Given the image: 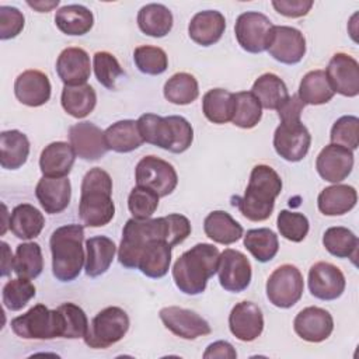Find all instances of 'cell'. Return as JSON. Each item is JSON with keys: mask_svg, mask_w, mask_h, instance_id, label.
Wrapping results in <instances>:
<instances>
[{"mask_svg": "<svg viewBox=\"0 0 359 359\" xmlns=\"http://www.w3.org/2000/svg\"><path fill=\"white\" fill-rule=\"evenodd\" d=\"M27 4L29 7H32L34 10L39 11V13H48L52 8L59 6V0H55V1H27Z\"/></svg>", "mask_w": 359, "mask_h": 359, "instance_id": "58", "label": "cell"}, {"mask_svg": "<svg viewBox=\"0 0 359 359\" xmlns=\"http://www.w3.org/2000/svg\"><path fill=\"white\" fill-rule=\"evenodd\" d=\"M56 73L65 86L87 84L91 74L88 53L76 46L63 49L56 60Z\"/></svg>", "mask_w": 359, "mask_h": 359, "instance_id": "23", "label": "cell"}, {"mask_svg": "<svg viewBox=\"0 0 359 359\" xmlns=\"http://www.w3.org/2000/svg\"><path fill=\"white\" fill-rule=\"evenodd\" d=\"M1 276H8L11 271H14V257L11 254V250L8 248V244L1 241Z\"/></svg>", "mask_w": 359, "mask_h": 359, "instance_id": "57", "label": "cell"}, {"mask_svg": "<svg viewBox=\"0 0 359 359\" xmlns=\"http://www.w3.org/2000/svg\"><path fill=\"white\" fill-rule=\"evenodd\" d=\"M114 215L111 175L105 170L94 167L83 177L79 216L86 226L101 227L108 224Z\"/></svg>", "mask_w": 359, "mask_h": 359, "instance_id": "3", "label": "cell"}, {"mask_svg": "<svg viewBox=\"0 0 359 359\" xmlns=\"http://www.w3.org/2000/svg\"><path fill=\"white\" fill-rule=\"evenodd\" d=\"M272 7L289 18L304 17L313 7L311 0H273Z\"/></svg>", "mask_w": 359, "mask_h": 359, "instance_id": "54", "label": "cell"}, {"mask_svg": "<svg viewBox=\"0 0 359 359\" xmlns=\"http://www.w3.org/2000/svg\"><path fill=\"white\" fill-rule=\"evenodd\" d=\"M167 101L175 105H188L199 95V86L196 79L185 72L172 74L163 88Z\"/></svg>", "mask_w": 359, "mask_h": 359, "instance_id": "42", "label": "cell"}, {"mask_svg": "<svg viewBox=\"0 0 359 359\" xmlns=\"http://www.w3.org/2000/svg\"><path fill=\"white\" fill-rule=\"evenodd\" d=\"M116 245L107 236L90 237L86 241V273L90 278L104 275L115 257Z\"/></svg>", "mask_w": 359, "mask_h": 359, "instance_id": "29", "label": "cell"}, {"mask_svg": "<svg viewBox=\"0 0 359 359\" xmlns=\"http://www.w3.org/2000/svg\"><path fill=\"white\" fill-rule=\"evenodd\" d=\"M311 144V135L302 121L280 122L273 133L275 151L286 161L297 163L306 157Z\"/></svg>", "mask_w": 359, "mask_h": 359, "instance_id": "12", "label": "cell"}, {"mask_svg": "<svg viewBox=\"0 0 359 359\" xmlns=\"http://www.w3.org/2000/svg\"><path fill=\"white\" fill-rule=\"evenodd\" d=\"M43 269L42 250L38 243L29 241L17 245L14 257V272L18 278L35 279Z\"/></svg>", "mask_w": 359, "mask_h": 359, "instance_id": "43", "label": "cell"}, {"mask_svg": "<svg viewBox=\"0 0 359 359\" xmlns=\"http://www.w3.org/2000/svg\"><path fill=\"white\" fill-rule=\"evenodd\" d=\"M172 22V14L164 4L150 3L143 6L137 13V25L140 31L153 38L165 36L171 31Z\"/></svg>", "mask_w": 359, "mask_h": 359, "instance_id": "36", "label": "cell"}, {"mask_svg": "<svg viewBox=\"0 0 359 359\" xmlns=\"http://www.w3.org/2000/svg\"><path fill=\"white\" fill-rule=\"evenodd\" d=\"M224 29L226 18L220 11L203 10L191 18L188 35L195 43L201 46H210L220 41Z\"/></svg>", "mask_w": 359, "mask_h": 359, "instance_id": "25", "label": "cell"}, {"mask_svg": "<svg viewBox=\"0 0 359 359\" xmlns=\"http://www.w3.org/2000/svg\"><path fill=\"white\" fill-rule=\"evenodd\" d=\"M325 76L334 93L349 98L359 94V65L351 55L344 52L332 55L325 69Z\"/></svg>", "mask_w": 359, "mask_h": 359, "instance_id": "16", "label": "cell"}, {"mask_svg": "<svg viewBox=\"0 0 359 359\" xmlns=\"http://www.w3.org/2000/svg\"><path fill=\"white\" fill-rule=\"evenodd\" d=\"M50 81L41 70H25L14 81L17 100L27 107H41L50 98Z\"/></svg>", "mask_w": 359, "mask_h": 359, "instance_id": "22", "label": "cell"}, {"mask_svg": "<svg viewBox=\"0 0 359 359\" xmlns=\"http://www.w3.org/2000/svg\"><path fill=\"white\" fill-rule=\"evenodd\" d=\"M220 252L209 243H198L185 251L172 266V279L180 292L195 296L205 292L208 280L217 272Z\"/></svg>", "mask_w": 359, "mask_h": 359, "instance_id": "2", "label": "cell"}, {"mask_svg": "<svg viewBox=\"0 0 359 359\" xmlns=\"http://www.w3.org/2000/svg\"><path fill=\"white\" fill-rule=\"evenodd\" d=\"M35 195L46 213L57 215L69 206L72 196V185L67 177H42L36 184Z\"/></svg>", "mask_w": 359, "mask_h": 359, "instance_id": "24", "label": "cell"}, {"mask_svg": "<svg viewBox=\"0 0 359 359\" xmlns=\"http://www.w3.org/2000/svg\"><path fill=\"white\" fill-rule=\"evenodd\" d=\"M266 297L279 309L293 307L303 294L304 282L300 269L292 264L278 266L266 280Z\"/></svg>", "mask_w": 359, "mask_h": 359, "instance_id": "9", "label": "cell"}, {"mask_svg": "<svg viewBox=\"0 0 359 359\" xmlns=\"http://www.w3.org/2000/svg\"><path fill=\"white\" fill-rule=\"evenodd\" d=\"M316 168L323 180L338 184L351 174L353 168V153L344 146L330 143L318 153Z\"/></svg>", "mask_w": 359, "mask_h": 359, "instance_id": "20", "label": "cell"}, {"mask_svg": "<svg viewBox=\"0 0 359 359\" xmlns=\"http://www.w3.org/2000/svg\"><path fill=\"white\" fill-rule=\"evenodd\" d=\"M84 227L70 223L57 227L49 240L52 252V272L60 282L74 280L86 264Z\"/></svg>", "mask_w": 359, "mask_h": 359, "instance_id": "4", "label": "cell"}, {"mask_svg": "<svg viewBox=\"0 0 359 359\" xmlns=\"http://www.w3.org/2000/svg\"><path fill=\"white\" fill-rule=\"evenodd\" d=\"M280 191L282 180L279 174L266 164H258L251 170L244 195L233 198V203L245 219L264 222L272 215L275 199Z\"/></svg>", "mask_w": 359, "mask_h": 359, "instance_id": "1", "label": "cell"}, {"mask_svg": "<svg viewBox=\"0 0 359 359\" xmlns=\"http://www.w3.org/2000/svg\"><path fill=\"white\" fill-rule=\"evenodd\" d=\"M158 317L167 330L182 339H196L212 332L209 323L202 316L188 309L178 306L163 307Z\"/></svg>", "mask_w": 359, "mask_h": 359, "instance_id": "14", "label": "cell"}, {"mask_svg": "<svg viewBox=\"0 0 359 359\" xmlns=\"http://www.w3.org/2000/svg\"><path fill=\"white\" fill-rule=\"evenodd\" d=\"M304 104L300 101L297 94L289 95L286 102L278 109V116L280 122H289V121H302V112H303Z\"/></svg>", "mask_w": 359, "mask_h": 359, "instance_id": "55", "label": "cell"}, {"mask_svg": "<svg viewBox=\"0 0 359 359\" xmlns=\"http://www.w3.org/2000/svg\"><path fill=\"white\" fill-rule=\"evenodd\" d=\"M273 24L258 11H247L237 17L234 34L238 45L250 53H261L268 49L272 38Z\"/></svg>", "mask_w": 359, "mask_h": 359, "instance_id": "10", "label": "cell"}, {"mask_svg": "<svg viewBox=\"0 0 359 359\" xmlns=\"http://www.w3.org/2000/svg\"><path fill=\"white\" fill-rule=\"evenodd\" d=\"M244 247L258 262H268L278 254L279 241L278 236L271 229L259 227L245 233Z\"/></svg>", "mask_w": 359, "mask_h": 359, "instance_id": "41", "label": "cell"}, {"mask_svg": "<svg viewBox=\"0 0 359 359\" xmlns=\"http://www.w3.org/2000/svg\"><path fill=\"white\" fill-rule=\"evenodd\" d=\"M135 180L136 185L154 191L160 198L170 195L178 184L175 168L156 156H146L137 163Z\"/></svg>", "mask_w": 359, "mask_h": 359, "instance_id": "11", "label": "cell"}, {"mask_svg": "<svg viewBox=\"0 0 359 359\" xmlns=\"http://www.w3.org/2000/svg\"><path fill=\"white\" fill-rule=\"evenodd\" d=\"M205 234L215 243L230 245L243 237V226L224 210H213L203 220Z\"/></svg>", "mask_w": 359, "mask_h": 359, "instance_id": "32", "label": "cell"}, {"mask_svg": "<svg viewBox=\"0 0 359 359\" xmlns=\"http://www.w3.org/2000/svg\"><path fill=\"white\" fill-rule=\"evenodd\" d=\"M11 330L24 339L62 338V323L57 309L49 310L45 304H35L24 314L11 320Z\"/></svg>", "mask_w": 359, "mask_h": 359, "instance_id": "8", "label": "cell"}, {"mask_svg": "<svg viewBox=\"0 0 359 359\" xmlns=\"http://www.w3.org/2000/svg\"><path fill=\"white\" fill-rule=\"evenodd\" d=\"M234 108L233 93L224 88H212L202 98V112L212 123H227L231 121Z\"/></svg>", "mask_w": 359, "mask_h": 359, "instance_id": "39", "label": "cell"}, {"mask_svg": "<svg viewBox=\"0 0 359 359\" xmlns=\"http://www.w3.org/2000/svg\"><path fill=\"white\" fill-rule=\"evenodd\" d=\"M251 93L255 95L262 108L279 109L289 98V91L285 81L273 74L264 73L252 84Z\"/></svg>", "mask_w": 359, "mask_h": 359, "instance_id": "34", "label": "cell"}, {"mask_svg": "<svg viewBox=\"0 0 359 359\" xmlns=\"http://www.w3.org/2000/svg\"><path fill=\"white\" fill-rule=\"evenodd\" d=\"M165 217L168 222V244L175 247L187 240L191 234V223L188 217L180 213H171Z\"/></svg>", "mask_w": 359, "mask_h": 359, "instance_id": "53", "label": "cell"}, {"mask_svg": "<svg viewBox=\"0 0 359 359\" xmlns=\"http://www.w3.org/2000/svg\"><path fill=\"white\" fill-rule=\"evenodd\" d=\"M69 143L76 156L86 161L100 160L108 151L104 132L88 121L74 123L69 128Z\"/></svg>", "mask_w": 359, "mask_h": 359, "instance_id": "15", "label": "cell"}, {"mask_svg": "<svg viewBox=\"0 0 359 359\" xmlns=\"http://www.w3.org/2000/svg\"><path fill=\"white\" fill-rule=\"evenodd\" d=\"M56 309L60 314L62 338H84L88 330V320L84 310L74 303H63Z\"/></svg>", "mask_w": 359, "mask_h": 359, "instance_id": "45", "label": "cell"}, {"mask_svg": "<svg viewBox=\"0 0 359 359\" xmlns=\"http://www.w3.org/2000/svg\"><path fill=\"white\" fill-rule=\"evenodd\" d=\"M331 143L344 146L349 150H356L359 146V119L353 115H344L338 118L330 133Z\"/></svg>", "mask_w": 359, "mask_h": 359, "instance_id": "50", "label": "cell"}, {"mask_svg": "<svg viewBox=\"0 0 359 359\" xmlns=\"http://www.w3.org/2000/svg\"><path fill=\"white\" fill-rule=\"evenodd\" d=\"M345 276L342 271L330 262H316L309 271L310 293L320 300H335L345 290Z\"/></svg>", "mask_w": 359, "mask_h": 359, "instance_id": "18", "label": "cell"}, {"mask_svg": "<svg viewBox=\"0 0 359 359\" xmlns=\"http://www.w3.org/2000/svg\"><path fill=\"white\" fill-rule=\"evenodd\" d=\"M29 156V140L25 133L11 129L0 133V165L4 170L22 167Z\"/></svg>", "mask_w": 359, "mask_h": 359, "instance_id": "30", "label": "cell"}, {"mask_svg": "<svg viewBox=\"0 0 359 359\" xmlns=\"http://www.w3.org/2000/svg\"><path fill=\"white\" fill-rule=\"evenodd\" d=\"M276 226L280 236L293 243L303 241L310 229L309 219L303 213L290 212L286 209L279 212L276 219Z\"/></svg>", "mask_w": 359, "mask_h": 359, "instance_id": "48", "label": "cell"}, {"mask_svg": "<svg viewBox=\"0 0 359 359\" xmlns=\"http://www.w3.org/2000/svg\"><path fill=\"white\" fill-rule=\"evenodd\" d=\"M203 358L209 359V358H226V359H236L237 358V352L233 348V345L227 341H216L210 345H208L206 351L203 352Z\"/></svg>", "mask_w": 359, "mask_h": 359, "instance_id": "56", "label": "cell"}, {"mask_svg": "<svg viewBox=\"0 0 359 359\" xmlns=\"http://www.w3.org/2000/svg\"><path fill=\"white\" fill-rule=\"evenodd\" d=\"M3 208H4V213H3V217H4V220H6V217H7V208H6V205H3ZM6 230H7V224L4 223V224H3V227H1V231H0V234L3 236V234L6 233Z\"/></svg>", "mask_w": 359, "mask_h": 359, "instance_id": "59", "label": "cell"}, {"mask_svg": "<svg viewBox=\"0 0 359 359\" xmlns=\"http://www.w3.org/2000/svg\"><path fill=\"white\" fill-rule=\"evenodd\" d=\"M229 328L231 334L243 342L255 341L264 330L261 309L247 300L237 303L229 314Z\"/></svg>", "mask_w": 359, "mask_h": 359, "instance_id": "21", "label": "cell"}, {"mask_svg": "<svg viewBox=\"0 0 359 359\" xmlns=\"http://www.w3.org/2000/svg\"><path fill=\"white\" fill-rule=\"evenodd\" d=\"M130 325L126 311L118 306L102 309L88 324L84 342L93 349H105L119 342Z\"/></svg>", "mask_w": 359, "mask_h": 359, "instance_id": "7", "label": "cell"}, {"mask_svg": "<svg viewBox=\"0 0 359 359\" xmlns=\"http://www.w3.org/2000/svg\"><path fill=\"white\" fill-rule=\"evenodd\" d=\"M151 240L168 243L167 217L129 219L122 230V240L118 248V261L129 269H137V259L144 245Z\"/></svg>", "mask_w": 359, "mask_h": 359, "instance_id": "6", "label": "cell"}, {"mask_svg": "<svg viewBox=\"0 0 359 359\" xmlns=\"http://www.w3.org/2000/svg\"><path fill=\"white\" fill-rule=\"evenodd\" d=\"M334 90L324 70H311L300 81L297 97L304 105H323L332 100Z\"/></svg>", "mask_w": 359, "mask_h": 359, "instance_id": "37", "label": "cell"}, {"mask_svg": "<svg viewBox=\"0 0 359 359\" xmlns=\"http://www.w3.org/2000/svg\"><path fill=\"white\" fill-rule=\"evenodd\" d=\"M171 245L164 240H151L142 250L137 269L147 278L158 279L167 275L171 264Z\"/></svg>", "mask_w": 359, "mask_h": 359, "instance_id": "27", "label": "cell"}, {"mask_svg": "<svg viewBox=\"0 0 359 359\" xmlns=\"http://www.w3.org/2000/svg\"><path fill=\"white\" fill-rule=\"evenodd\" d=\"M137 126L146 143L171 153H184L191 147L194 140L191 123L180 115L160 116L156 114H143L137 119Z\"/></svg>", "mask_w": 359, "mask_h": 359, "instance_id": "5", "label": "cell"}, {"mask_svg": "<svg viewBox=\"0 0 359 359\" xmlns=\"http://www.w3.org/2000/svg\"><path fill=\"white\" fill-rule=\"evenodd\" d=\"M60 102L69 115L80 119L93 112L97 104V94L90 84L65 86L62 90Z\"/></svg>", "mask_w": 359, "mask_h": 359, "instance_id": "38", "label": "cell"}, {"mask_svg": "<svg viewBox=\"0 0 359 359\" xmlns=\"http://www.w3.org/2000/svg\"><path fill=\"white\" fill-rule=\"evenodd\" d=\"M35 293H36V289L29 279H24V278L10 279L3 286V293H1L3 304L10 311H18L22 307H25L32 297H35Z\"/></svg>", "mask_w": 359, "mask_h": 359, "instance_id": "47", "label": "cell"}, {"mask_svg": "<svg viewBox=\"0 0 359 359\" xmlns=\"http://www.w3.org/2000/svg\"><path fill=\"white\" fill-rule=\"evenodd\" d=\"M268 53L283 65H296L306 55L304 35L289 25H273Z\"/></svg>", "mask_w": 359, "mask_h": 359, "instance_id": "17", "label": "cell"}, {"mask_svg": "<svg viewBox=\"0 0 359 359\" xmlns=\"http://www.w3.org/2000/svg\"><path fill=\"white\" fill-rule=\"evenodd\" d=\"M217 275L224 290L240 293L251 283V264L241 251L226 248L219 257Z\"/></svg>", "mask_w": 359, "mask_h": 359, "instance_id": "13", "label": "cell"}, {"mask_svg": "<svg viewBox=\"0 0 359 359\" xmlns=\"http://www.w3.org/2000/svg\"><path fill=\"white\" fill-rule=\"evenodd\" d=\"M24 14L11 6L0 7V39L15 38L24 28Z\"/></svg>", "mask_w": 359, "mask_h": 359, "instance_id": "52", "label": "cell"}, {"mask_svg": "<svg viewBox=\"0 0 359 359\" xmlns=\"http://www.w3.org/2000/svg\"><path fill=\"white\" fill-rule=\"evenodd\" d=\"M158 198L154 191L136 185L128 198L129 212L135 219H149L158 208Z\"/></svg>", "mask_w": 359, "mask_h": 359, "instance_id": "51", "label": "cell"}, {"mask_svg": "<svg viewBox=\"0 0 359 359\" xmlns=\"http://www.w3.org/2000/svg\"><path fill=\"white\" fill-rule=\"evenodd\" d=\"M108 150L116 153H129L142 146L144 142L137 126V121L123 119L112 123L104 130Z\"/></svg>", "mask_w": 359, "mask_h": 359, "instance_id": "31", "label": "cell"}, {"mask_svg": "<svg viewBox=\"0 0 359 359\" xmlns=\"http://www.w3.org/2000/svg\"><path fill=\"white\" fill-rule=\"evenodd\" d=\"M234 95L231 122L241 129H251L262 118V107L251 91H238Z\"/></svg>", "mask_w": 359, "mask_h": 359, "instance_id": "44", "label": "cell"}, {"mask_svg": "<svg viewBox=\"0 0 359 359\" xmlns=\"http://www.w3.org/2000/svg\"><path fill=\"white\" fill-rule=\"evenodd\" d=\"M323 245L337 258H351L353 262L358 257L359 240L353 231L342 226H334L325 230Z\"/></svg>", "mask_w": 359, "mask_h": 359, "instance_id": "40", "label": "cell"}, {"mask_svg": "<svg viewBox=\"0 0 359 359\" xmlns=\"http://www.w3.org/2000/svg\"><path fill=\"white\" fill-rule=\"evenodd\" d=\"M358 202L356 189L351 185L335 184L324 188L317 198L318 210L325 216H341L355 208Z\"/></svg>", "mask_w": 359, "mask_h": 359, "instance_id": "28", "label": "cell"}, {"mask_svg": "<svg viewBox=\"0 0 359 359\" xmlns=\"http://www.w3.org/2000/svg\"><path fill=\"white\" fill-rule=\"evenodd\" d=\"M55 24L66 35L80 36L87 34L94 25L93 13L81 4H67L55 14Z\"/></svg>", "mask_w": 359, "mask_h": 359, "instance_id": "35", "label": "cell"}, {"mask_svg": "<svg viewBox=\"0 0 359 359\" xmlns=\"http://www.w3.org/2000/svg\"><path fill=\"white\" fill-rule=\"evenodd\" d=\"M45 226L43 215L29 203L17 205L8 220V229L21 240H32L38 237Z\"/></svg>", "mask_w": 359, "mask_h": 359, "instance_id": "33", "label": "cell"}, {"mask_svg": "<svg viewBox=\"0 0 359 359\" xmlns=\"http://www.w3.org/2000/svg\"><path fill=\"white\" fill-rule=\"evenodd\" d=\"M293 330L303 341L318 344L331 335L334 330V320L325 309L310 306L296 314L293 320Z\"/></svg>", "mask_w": 359, "mask_h": 359, "instance_id": "19", "label": "cell"}, {"mask_svg": "<svg viewBox=\"0 0 359 359\" xmlns=\"http://www.w3.org/2000/svg\"><path fill=\"white\" fill-rule=\"evenodd\" d=\"M74 160L76 153L70 143L52 142L41 153L39 168L43 177L62 178L72 171Z\"/></svg>", "mask_w": 359, "mask_h": 359, "instance_id": "26", "label": "cell"}, {"mask_svg": "<svg viewBox=\"0 0 359 359\" xmlns=\"http://www.w3.org/2000/svg\"><path fill=\"white\" fill-rule=\"evenodd\" d=\"M93 67L98 83L108 90H114L118 77L123 74V70L116 57L105 50L94 53Z\"/></svg>", "mask_w": 359, "mask_h": 359, "instance_id": "49", "label": "cell"}, {"mask_svg": "<svg viewBox=\"0 0 359 359\" xmlns=\"http://www.w3.org/2000/svg\"><path fill=\"white\" fill-rule=\"evenodd\" d=\"M133 60L139 72L157 76L167 70L168 67V57L164 49L151 45H142L133 50Z\"/></svg>", "mask_w": 359, "mask_h": 359, "instance_id": "46", "label": "cell"}]
</instances>
